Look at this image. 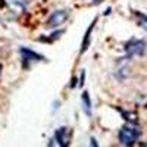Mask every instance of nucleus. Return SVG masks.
<instances>
[{
  "instance_id": "obj_9",
  "label": "nucleus",
  "mask_w": 147,
  "mask_h": 147,
  "mask_svg": "<svg viewBox=\"0 0 147 147\" xmlns=\"http://www.w3.org/2000/svg\"><path fill=\"white\" fill-rule=\"evenodd\" d=\"M134 15H136V18L138 19V24H140V27L144 28L147 31V15L141 13V12H137V10H134Z\"/></svg>"
},
{
  "instance_id": "obj_1",
  "label": "nucleus",
  "mask_w": 147,
  "mask_h": 147,
  "mask_svg": "<svg viewBox=\"0 0 147 147\" xmlns=\"http://www.w3.org/2000/svg\"><path fill=\"white\" fill-rule=\"evenodd\" d=\"M140 136H141V129L136 124H132V122L124 125L118 132L119 143L124 144V146H134L138 141Z\"/></svg>"
},
{
  "instance_id": "obj_6",
  "label": "nucleus",
  "mask_w": 147,
  "mask_h": 147,
  "mask_svg": "<svg viewBox=\"0 0 147 147\" xmlns=\"http://www.w3.org/2000/svg\"><path fill=\"white\" fill-rule=\"evenodd\" d=\"M3 2L13 15L24 13L30 5V0H3Z\"/></svg>"
},
{
  "instance_id": "obj_5",
  "label": "nucleus",
  "mask_w": 147,
  "mask_h": 147,
  "mask_svg": "<svg viewBox=\"0 0 147 147\" xmlns=\"http://www.w3.org/2000/svg\"><path fill=\"white\" fill-rule=\"evenodd\" d=\"M71 138H72V129L69 127L57 128L53 136V141H57V144L62 147H68L71 144Z\"/></svg>"
},
{
  "instance_id": "obj_11",
  "label": "nucleus",
  "mask_w": 147,
  "mask_h": 147,
  "mask_svg": "<svg viewBox=\"0 0 147 147\" xmlns=\"http://www.w3.org/2000/svg\"><path fill=\"white\" fill-rule=\"evenodd\" d=\"M84 77H85V71H82V74H81V78H80V85H82V84H84Z\"/></svg>"
},
{
  "instance_id": "obj_13",
  "label": "nucleus",
  "mask_w": 147,
  "mask_h": 147,
  "mask_svg": "<svg viewBox=\"0 0 147 147\" xmlns=\"http://www.w3.org/2000/svg\"><path fill=\"white\" fill-rule=\"evenodd\" d=\"M91 146H99V144L96 143V138L94 137H91Z\"/></svg>"
},
{
  "instance_id": "obj_14",
  "label": "nucleus",
  "mask_w": 147,
  "mask_h": 147,
  "mask_svg": "<svg viewBox=\"0 0 147 147\" xmlns=\"http://www.w3.org/2000/svg\"><path fill=\"white\" fill-rule=\"evenodd\" d=\"M0 72H2V65H0Z\"/></svg>"
},
{
  "instance_id": "obj_12",
  "label": "nucleus",
  "mask_w": 147,
  "mask_h": 147,
  "mask_svg": "<svg viewBox=\"0 0 147 147\" xmlns=\"http://www.w3.org/2000/svg\"><path fill=\"white\" fill-rule=\"evenodd\" d=\"M77 87V78H72V84H71V88H75Z\"/></svg>"
},
{
  "instance_id": "obj_4",
  "label": "nucleus",
  "mask_w": 147,
  "mask_h": 147,
  "mask_svg": "<svg viewBox=\"0 0 147 147\" xmlns=\"http://www.w3.org/2000/svg\"><path fill=\"white\" fill-rule=\"evenodd\" d=\"M21 57H22V62H24V68H30V65L32 62H43L44 56L38 55V53H35L34 50H31V49H27V47H21Z\"/></svg>"
},
{
  "instance_id": "obj_7",
  "label": "nucleus",
  "mask_w": 147,
  "mask_h": 147,
  "mask_svg": "<svg viewBox=\"0 0 147 147\" xmlns=\"http://www.w3.org/2000/svg\"><path fill=\"white\" fill-rule=\"evenodd\" d=\"M81 100H82V109H84V112L87 113L88 116H91V99H90L88 91H84L82 93Z\"/></svg>"
},
{
  "instance_id": "obj_8",
  "label": "nucleus",
  "mask_w": 147,
  "mask_h": 147,
  "mask_svg": "<svg viewBox=\"0 0 147 147\" xmlns=\"http://www.w3.org/2000/svg\"><path fill=\"white\" fill-rule=\"evenodd\" d=\"M96 21H97V19H94V21L90 24V27H88L87 32H85V35H84V40H82V44H81V52H80V53H84V52L88 49V44H90V34H91V31H93V28H94Z\"/></svg>"
},
{
  "instance_id": "obj_3",
  "label": "nucleus",
  "mask_w": 147,
  "mask_h": 147,
  "mask_svg": "<svg viewBox=\"0 0 147 147\" xmlns=\"http://www.w3.org/2000/svg\"><path fill=\"white\" fill-rule=\"evenodd\" d=\"M68 18H69V12H68L66 9H57V10L53 12L50 16H49V19H47V27L57 28V27L62 25V24H65Z\"/></svg>"
},
{
  "instance_id": "obj_10",
  "label": "nucleus",
  "mask_w": 147,
  "mask_h": 147,
  "mask_svg": "<svg viewBox=\"0 0 147 147\" xmlns=\"http://www.w3.org/2000/svg\"><path fill=\"white\" fill-rule=\"evenodd\" d=\"M121 113L125 116V119L132 124H137V113L136 112H125V110H121Z\"/></svg>"
},
{
  "instance_id": "obj_2",
  "label": "nucleus",
  "mask_w": 147,
  "mask_h": 147,
  "mask_svg": "<svg viewBox=\"0 0 147 147\" xmlns=\"http://www.w3.org/2000/svg\"><path fill=\"white\" fill-rule=\"evenodd\" d=\"M146 46L147 43L141 38H131L129 41L125 43L124 49L127 57H136V56H143L146 53Z\"/></svg>"
}]
</instances>
